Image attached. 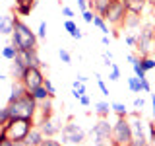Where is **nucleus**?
I'll list each match as a JSON object with an SVG mask.
<instances>
[{
  "mask_svg": "<svg viewBox=\"0 0 155 146\" xmlns=\"http://www.w3.org/2000/svg\"><path fill=\"white\" fill-rule=\"evenodd\" d=\"M110 74H109V80H113V82H116V80H118V78H120V68L118 66H116L114 64V62H110Z\"/></svg>",
  "mask_w": 155,
  "mask_h": 146,
  "instance_id": "c756f323",
  "label": "nucleus"
},
{
  "mask_svg": "<svg viewBox=\"0 0 155 146\" xmlns=\"http://www.w3.org/2000/svg\"><path fill=\"white\" fill-rule=\"evenodd\" d=\"M145 127H147V142H149V146H151V144H155V123H153V121H151V123H147V125H145Z\"/></svg>",
  "mask_w": 155,
  "mask_h": 146,
  "instance_id": "c85d7f7f",
  "label": "nucleus"
},
{
  "mask_svg": "<svg viewBox=\"0 0 155 146\" xmlns=\"http://www.w3.org/2000/svg\"><path fill=\"white\" fill-rule=\"evenodd\" d=\"M10 111V119H33L35 121L37 115V101L33 99V96L25 92L21 97H18L16 101H10L6 105Z\"/></svg>",
  "mask_w": 155,
  "mask_h": 146,
  "instance_id": "7ed1b4c3",
  "label": "nucleus"
},
{
  "mask_svg": "<svg viewBox=\"0 0 155 146\" xmlns=\"http://www.w3.org/2000/svg\"><path fill=\"white\" fill-rule=\"evenodd\" d=\"M76 2H78V8H80L81 12H85V10H87V2H85V0H76Z\"/></svg>",
  "mask_w": 155,
  "mask_h": 146,
  "instance_id": "37998d69",
  "label": "nucleus"
},
{
  "mask_svg": "<svg viewBox=\"0 0 155 146\" xmlns=\"http://www.w3.org/2000/svg\"><path fill=\"white\" fill-rule=\"evenodd\" d=\"M122 2H124L126 12L134 14V16H140L145 10V6H147V0H122Z\"/></svg>",
  "mask_w": 155,
  "mask_h": 146,
  "instance_id": "9b49d317",
  "label": "nucleus"
},
{
  "mask_svg": "<svg viewBox=\"0 0 155 146\" xmlns=\"http://www.w3.org/2000/svg\"><path fill=\"white\" fill-rule=\"evenodd\" d=\"M110 133H113V125L109 123L107 117H101L99 123L91 129L93 144L95 146H110Z\"/></svg>",
  "mask_w": 155,
  "mask_h": 146,
  "instance_id": "39448f33",
  "label": "nucleus"
},
{
  "mask_svg": "<svg viewBox=\"0 0 155 146\" xmlns=\"http://www.w3.org/2000/svg\"><path fill=\"white\" fill-rule=\"evenodd\" d=\"M110 109L116 113V117H128V109H126V105L120 103V101H114V103H110Z\"/></svg>",
  "mask_w": 155,
  "mask_h": 146,
  "instance_id": "bb28decb",
  "label": "nucleus"
},
{
  "mask_svg": "<svg viewBox=\"0 0 155 146\" xmlns=\"http://www.w3.org/2000/svg\"><path fill=\"white\" fill-rule=\"evenodd\" d=\"M43 138H45V134L39 130V127H33V129L29 130L27 138L23 140V144H25V146H39L43 142Z\"/></svg>",
  "mask_w": 155,
  "mask_h": 146,
  "instance_id": "4468645a",
  "label": "nucleus"
},
{
  "mask_svg": "<svg viewBox=\"0 0 155 146\" xmlns=\"http://www.w3.org/2000/svg\"><path fill=\"white\" fill-rule=\"evenodd\" d=\"M128 88H130V92H134V94H142V92H143L142 82H140L138 76H130L128 78Z\"/></svg>",
  "mask_w": 155,
  "mask_h": 146,
  "instance_id": "5701e85b",
  "label": "nucleus"
},
{
  "mask_svg": "<svg viewBox=\"0 0 155 146\" xmlns=\"http://www.w3.org/2000/svg\"><path fill=\"white\" fill-rule=\"evenodd\" d=\"M19 82L23 84V88H25L27 92L35 90V88H39V86H43L45 76H43L41 66H25L23 74L19 76Z\"/></svg>",
  "mask_w": 155,
  "mask_h": 146,
  "instance_id": "423d86ee",
  "label": "nucleus"
},
{
  "mask_svg": "<svg viewBox=\"0 0 155 146\" xmlns=\"http://www.w3.org/2000/svg\"><path fill=\"white\" fill-rule=\"evenodd\" d=\"M12 45L16 47V51H29V49H37V35L31 31V27L27 26L23 19L18 16L14 18V31H12Z\"/></svg>",
  "mask_w": 155,
  "mask_h": 146,
  "instance_id": "f257e3e1",
  "label": "nucleus"
},
{
  "mask_svg": "<svg viewBox=\"0 0 155 146\" xmlns=\"http://www.w3.org/2000/svg\"><path fill=\"white\" fill-rule=\"evenodd\" d=\"M151 107H153V119H155V94H151Z\"/></svg>",
  "mask_w": 155,
  "mask_h": 146,
  "instance_id": "a18cd8bd",
  "label": "nucleus"
},
{
  "mask_svg": "<svg viewBox=\"0 0 155 146\" xmlns=\"http://www.w3.org/2000/svg\"><path fill=\"white\" fill-rule=\"evenodd\" d=\"M72 96H74L76 99H80L81 96H85V86L81 84L80 80H74V84H72Z\"/></svg>",
  "mask_w": 155,
  "mask_h": 146,
  "instance_id": "b1692460",
  "label": "nucleus"
},
{
  "mask_svg": "<svg viewBox=\"0 0 155 146\" xmlns=\"http://www.w3.org/2000/svg\"><path fill=\"white\" fill-rule=\"evenodd\" d=\"M2 80H6V76H4L2 72H0V82H2Z\"/></svg>",
  "mask_w": 155,
  "mask_h": 146,
  "instance_id": "de8ad7c7",
  "label": "nucleus"
},
{
  "mask_svg": "<svg viewBox=\"0 0 155 146\" xmlns=\"http://www.w3.org/2000/svg\"><path fill=\"white\" fill-rule=\"evenodd\" d=\"M80 103H81V105H84V107H87V105H89V103H91V99H89V96H81V97H80Z\"/></svg>",
  "mask_w": 155,
  "mask_h": 146,
  "instance_id": "79ce46f5",
  "label": "nucleus"
},
{
  "mask_svg": "<svg viewBox=\"0 0 155 146\" xmlns=\"http://www.w3.org/2000/svg\"><path fill=\"white\" fill-rule=\"evenodd\" d=\"M33 127H35L33 119H8V123L2 127V138L12 140L14 144H23Z\"/></svg>",
  "mask_w": 155,
  "mask_h": 146,
  "instance_id": "f03ea898",
  "label": "nucleus"
},
{
  "mask_svg": "<svg viewBox=\"0 0 155 146\" xmlns=\"http://www.w3.org/2000/svg\"><path fill=\"white\" fill-rule=\"evenodd\" d=\"M43 86L47 88V92L51 94V97H54V96H56V88H54V84H52V82L48 80V78H45V82H43Z\"/></svg>",
  "mask_w": 155,
  "mask_h": 146,
  "instance_id": "473e14b6",
  "label": "nucleus"
},
{
  "mask_svg": "<svg viewBox=\"0 0 155 146\" xmlns=\"http://www.w3.org/2000/svg\"><path fill=\"white\" fill-rule=\"evenodd\" d=\"M113 2H114V0H113Z\"/></svg>",
  "mask_w": 155,
  "mask_h": 146,
  "instance_id": "3c124183",
  "label": "nucleus"
},
{
  "mask_svg": "<svg viewBox=\"0 0 155 146\" xmlns=\"http://www.w3.org/2000/svg\"><path fill=\"white\" fill-rule=\"evenodd\" d=\"M37 0H16V14L18 16H29L35 8Z\"/></svg>",
  "mask_w": 155,
  "mask_h": 146,
  "instance_id": "ddd939ff",
  "label": "nucleus"
},
{
  "mask_svg": "<svg viewBox=\"0 0 155 146\" xmlns=\"http://www.w3.org/2000/svg\"><path fill=\"white\" fill-rule=\"evenodd\" d=\"M8 119H10V111H8V107H2L0 109V127H4L8 123Z\"/></svg>",
  "mask_w": 155,
  "mask_h": 146,
  "instance_id": "2f4dec72",
  "label": "nucleus"
},
{
  "mask_svg": "<svg viewBox=\"0 0 155 146\" xmlns=\"http://www.w3.org/2000/svg\"><path fill=\"white\" fill-rule=\"evenodd\" d=\"M25 92H27V90H25V88H23V84H21V82L18 80L16 84L12 86V96L8 97V103H10V101H16L18 97H21L23 94H25Z\"/></svg>",
  "mask_w": 155,
  "mask_h": 146,
  "instance_id": "aec40b11",
  "label": "nucleus"
},
{
  "mask_svg": "<svg viewBox=\"0 0 155 146\" xmlns=\"http://www.w3.org/2000/svg\"><path fill=\"white\" fill-rule=\"evenodd\" d=\"M136 49L140 51V57H147L151 53H155V31L151 27H145L138 33Z\"/></svg>",
  "mask_w": 155,
  "mask_h": 146,
  "instance_id": "6e6552de",
  "label": "nucleus"
},
{
  "mask_svg": "<svg viewBox=\"0 0 155 146\" xmlns=\"http://www.w3.org/2000/svg\"><path fill=\"white\" fill-rule=\"evenodd\" d=\"M16 55H18V51H16V47H14V45H6V47L2 49V57L8 58V61H14Z\"/></svg>",
  "mask_w": 155,
  "mask_h": 146,
  "instance_id": "cd10ccee",
  "label": "nucleus"
},
{
  "mask_svg": "<svg viewBox=\"0 0 155 146\" xmlns=\"http://www.w3.org/2000/svg\"><path fill=\"white\" fill-rule=\"evenodd\" d=\"M101 41H103V45H109V43H110V37H109V35H103V39H101Z\"/></svg>",
  "mask_w": 155,
  "mask_h": 146,
  "instance_id": "c03bdc74",
  "label": "nucleus"
},
{
  "mask_svg": "<svg viewBox=\"0 0 155 146\" xmlns=\"http://www.w3.org/2000/svg\"><path fill=\"white\" fill-rule=\"evenodd\" d=\"M14 18L16 16H0V35H12L14 31Z\"/></svg>",
  "mask_w": 155,
  "mask_h": 146,
  "instance_id": "2eb2a0df",
  "label": "nucleus"
},
{
  "mask_svg": "<svg viewBox=\"0 0 155 146\" xmlns=\"http://www.w3.org/2000/svg\"><path fill=\"white\" fill-rule=\"evenodd\" d=\"M140 82H142V88H143V92H151V86H149L147 78H143V80H140Z\"/></svg>",
  "mask_w": 155,
  "mask_h": 146,
  "instance_id": "a19ab883",
  "label": "nucleus"
},
{
  "mask_svg": "<svg viewBox=\"0 0 155 146\" xmlns=\"http://www.w3.org/2000/svg\"><path fill=\"white\" fill-rule=\"evenodd\" d=\"M81 16H84V22H85V23H93V16H95V12H91V10L87 8L85 12H81Z\"/></svg>",
  "mask_w": 155,
  "mask_h": 146,
  "instance_id": "c9c22d12",
  "label": "nucleus"
},
{
  "mask_svg": "<svg viewBox=\"0 0 155 146\" xmlns=\"http://www.w3.org/2000/svg\"><path fill=\"white\" fill-rule=\"evenodd\" d=\"M145 105V101H143V97H136L134 99V107H138V109H142V107Z\"/></svg>",
  "mask_w": 155,
  "mask_h": 146,
  "instance_id": "ea45409f",
  "label": "nucleus"
},
{
  "mask_svg": "<svg viewBox=\"0 0 155 146\" xmlns=\"http://www.w3.org/2000/svg\"><path fill=\"white\" fill-rule=\"evenodd\" d=\"M110 105L107 103V101H97L95 103V113L99 115V117H109V113H110Z\"/></svg>",
  "mask_w": 155,
  "mask_h": 146,
  "instance_id": "4be33fe9",
  "label": "nucleus"
},
{
  "mask_svg": "<svg viewBox=\"0 0 155 146\" xmlns=\"http://www.w3.org/2000/svg\"><path fill=\"white\" fill-rule=\"evenodd\" d=\"M126 16H128V12H126V8H124V2L122 0H114V2H110V6L107 8V12L103 14V19L109 22V23H113L114 27H118V26L124 23Z\"/></svg>",
  "mask_w": 155,
  "mask_h": 146,
  "instance_id": "0eeeda50",
  "label": "nucleus"
},
{
  "mask_svg": "<svg viewBox=\"0 0 155 146\" xmlns=\"http://www.w3.org/2000/svg\"><path fill=\"white\" fill-rule=\"evenodd\" d=\"M47 35V23L45 22H41V23H39V29H37V37H45Z\"/></svg>",
  "mask_w": 155,
  "mask_h": 146,
  "instance_id": "e433bc0d",
  "label": "nucleus"
},
{
  "mask_svg": "<svg viewBox=\"0 0 155 146\" xmlns=\"http://www.w3.org/2000/svg\"><path fill=\"white\" fill-rule=\"evenodd\" d=\"M29 94L33 96V99H35L37 103H39V101H45V99H48V97H51V94L47 92L45 86H39V88H35V90H31Z\"/></svg>",
  "mask_w": 155,
  "mask_h": 146,
  "instance_id": "6ab92c4d",
  "label": "nucleus"
},
{
  "mask_svg": "<svg viewBox=\"0 0 155 146\" xmlns=\"http://www.w3.org/2000/svg\"><path fill=\"white\" fill-rule=\"evenodd\" d=\"M0 138H2V127H0Z\"/></svg>",
  "mask_w": 155,
  "mask_h": 146,
  "instance_id": "09e8293b",
  "label": "nucleus"
},
{
  "mask_svg": "<svg viewBox=\"0 0 155 146\" xmlns=\"http://www.w3.org/2000/svg\"><path fill=\"white\" fill-rule=\"evenodd\" d=\"M39 146H64V144H62L60 140H54L52 136H45V138H43V142L39 144Z\"/></svg>",
  "mask_w": 155,
  "mask_h": 146,
  "instance_id": "7c9ffc66",
  "label": "nucleus"
},
{
  "mask_svg": "<svg viewBox=\"0 0 155 146\" xmlns=\"http://www.w3.org/2000/svg\"><path fill=\"white\" fill-rule=\"evenodd\" d=\"M37 127H39V130H41L45 136H54L58 130H60V127H58L54 121H52V117H51V119L41 121V123H37Z\"/></svg>",
  "mask_w": 155,
  "mask_h": 146,
  "instance_id": "f8f14e48",
  "label": "nucleus"
},
{
  "mask_svg": "<svg viewBox=\"0 0 155 146\" xmlns=\"http://www.w3.org/2000/svg\"><path fill=\"white\" fill-rule=\"evenodd\" d=\"M93 26H97L103 31V35H109V26H107V22L103 19V16H99V14H95L93 16Z\"/></svg>",
  "mask_w": 155,
  "mask_h": 146,
  "instance_id": "a878e982",
  "label": "nucleus"
},
{
  "mask_svg": "<svg viewBox=\"0 0 155 146\" xmlns=\"http://www.w3.org/2000/svg\"><path fill=\"white\" fill-rule=\"evenodd\" d=\"M58 57H60V61L66 62V64H70V62H72V57H70V53H68L66 49H60V51H58Z\"/></svg>",
  "mask_w": 155,
  "mask_h": 146,
  "instance_id": "f704fd0d",
  "label": "nucleus"
},
{
  "mask_svg": "<svg viewBox=\"0 0 155 146\" xmlns=\"http://www.w3.org/2000/svg\"><path fill=\"white\" fill-rule=\"evenodd\" d=\"M62 14L66 16V19H72V18H74V10L68 8V6H62Z\"/></svg>",
  "mask_w": 155,
  "mask_h": 146,
  "instance_id": "4c0bfd02",
  "label": "nucleus"
},
{
  "mask_svg": "<svg viewBox=\"0 0 155 146\" xmlns=\"http://www.w3.org/2000/svg\"><path fill=\"white\" fill-rule=\"evenodd\" d=\"M64 29H66V31L70 33V35L74 37V39H81V37H84L81 29L74 23V19H66V22H64Z\"/></svg>",
  "mask_w": 155,
  "mask_h": 146,
  "instance_id": "a211bd4d",
  "label": "nucleus"
},
{
  "mask_svg": "<svg viewBox=\"0 0 155 146\" xmlns=\"http://www.w3.org/2000/svg\"><path fill=\"white\" fill-rule=\"evenodd\" d=\"M128 62H130V64H132L134 76H138L140 80H143V78H147V76H145V70L142 68V64H140V58H136L134 55H128Z\"/></svg>",
  "mask_w": 155,
  "mask_h": 146,
  "instance_id": "dca6fc26",
  "label": "nucleus"
},
{
  "mask_svg": "<svg viewBox=\"0 0 155 146\" xmlns=\"http://www.w3.org/2000/svg\"><path fill=\"white\" fill-rule=\"evenodd\" d=\"M132 142V129H130L128 117H118L113 125L110 133V146H130Z\"/></svg>",
  "mask_w": 155,
  "mask_h": 146,
  "instance_id": "20e7f679",
  "label": "nucleus"
},
{
  "mask_svg": "<svg viewBox=\"0 0 155 146\" xmlns=\"http://www.w3.org/2000/svg\"><path fill=\"white\" fill-rule=\"evenodd\" d=\"M23 70H25V64H23V61H21V58H19V57L16 55V58L12 61V72L16 74L18 80H19V76L23 74Z\"/></svg>",
  "mask_w": 155,
  "mask_h": 146,
  "instance_id": "412c9836",
  "label": "nucleus"
},
{
  "mask_svg": "<svg viewBox=\"0 0 155 146\" xmlns=\"http://www.w3.org/2000/svg\"><path fill=\"white\" fill-rule=\"evenodd\" d=\"M62 144H81L85 140V133H84V129H81L80 125H76V123H68L62 127Z\"/></svg>",
  "mask_w": 155,
  "mask_h": 146,
  "instance_id": "1a4fd4ad",
  "label": "nucleus"
},
{
  "mask_svg": "<svg viewBox=\"0 0 155 146\" xmlns=\"http://www.w3.org/2000/svg\"><path fill=\"white\" fill-rule=\"evenodd\" d=\"M95 78H97V86H99L101 94H103V96H109V88H107V84H105V82H103V78H101L99 74H97Z\"/></svg>",
  "mask_w": 155,
  "mask_h": 146,
  "instance_id": "72a5a7b5",
  "label": "nucleus"
},
{
  "mask_svg": "<svg viewBox=\"0 0 155 146\" xmlns=\"http://www.w3.org/2000/svg\"><path fill=\"white\" fill-rule=\"evenodd\" d=\"M110 2H113V0H91V2H89V6L93 8V12H95V14L103 16V14L107 12V8L110 6Z\"/></svg>",
  "mask_w": 155,
  "mask_h": 146,
  "instance_id": "f3484780",
  "label": "nucleus"
},
{
  "mask_svg": "<svg viewBox=\"0 0 155 146\" xmlns=\"http://www.w3.org/2000/svg\"><path fill=\"white\" fill-rule=\"evenodd\" d=\"M126 43H128L130 47H136V43H138V37H134V35H126Z\"/></svg>",
  "mask_w": 155,
  "mask_h": 146,
  "instance_id": "58836bf2",
  "label": "nucleus"
},
{
  "mask_svg": "<svg viewBox=\"0 0 155 146\" xmlns=\"http://www.w3.org/2000/svg\"><path fill=\"white\" fill-rule=\"evenodd\" d=\"M78 80H80L81 84H85V82H87V76H81V74H80V76H78Z\"/></svg>",
  "mask_w": 155,
  "mask_h": 146,
  "instance_id": "49530a36",
  "label": "nucleus"
},
{
  "mask_svg": "<svg viewBox=\"0 0 155 146\" xmlns=\"http://www.w3.org/2000/svg\"><path fill=\"white\" fill-rule=\"evenodd\" d=\"M18 57L23 61L25 66H41V61H39L37 49H29V51H19Z\"/></svg>",
  "mask_w": 155,
  "mask_h": 146,
  "instance_id": "9d476101",
  "label": "nucleus"
},
{
  "mask_svg": "<svg viewBox=\"0 0 155 146\" xmlns=\"http://www.w3.org/2000/svg\"><path fill=\"white\" fill-rule=\"evenodd\" d=\"M140 64H142V68H143L145 72H147V70H153V68H155V57H151V55L140 57Z\"/></svg>",
  "mask_w": 155,
  "mask_h": 146,
  "instance_id": "393cba45",
  "label": "nucleus"
},
{
  "mask_svg": "<svg viewBox=\"0 0 155 146\" xmlns=\"http://www.w3.org/2000/svg\"><path fill=\"white\" fill-rule=\"evenodd\" d=\"M151 146H155V144H151Z\"/></svg>",
  "mask_w": 155,
  "mask_h": 146,
  "instance_id": "8fccbe9b",
  "label": "nucleus"
}]
</instances>
